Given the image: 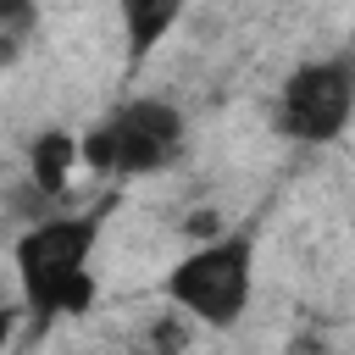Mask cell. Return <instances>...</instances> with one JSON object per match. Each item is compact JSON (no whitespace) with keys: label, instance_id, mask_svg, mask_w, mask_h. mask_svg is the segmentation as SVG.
<instances>
[{"label":"cell","instance_id":"obj_1","mask_svg":"<svg viewBox=\"0 0 355 355\" xmlns=\"http://www.w3.org/2000/svg\"><path fill=\"white\" fill-rule=\"evenodd\" d=\"M89 244H94V222H44L33 233H22L17 244V277L22 294L39 316L50 311H83L94 300V277H89Z\"/></svg>","mask_w":355,"mask_h":355},{"label":"cell","instance_id":"obj_2","mask_svg":"<svg viewBox=\"0 0 355 355\" xmlns=\"http://www.w3.org/2000/svg\"><path fill=\"white\" fill-rule=\"evenodd\" d=\"M178 144H183V116L161 100H133L78 144V161H89L94 172H155L178 155Z\"/></svg>","mask_w":355,"mask_h":355},{"label":"cell","instance_id":"obj_3","mask_svg":"<svg viewBox=\"0 0 355 355\" xmlns=\"http://www.w3.org/2000/svg\"><path fill=\"white\" fill-rule=\"evenodd\" d=\"M166 294L194 311L211 327H233L244 300H250V244L244 239H216L200 244L194 255H183L166 277Z\"/></svg>","mask_w":355,"mask_h":355},{"label":"cell","instance_id":"obj_4","mask_svg":"<svg viewBox=\"0 0 355 355\" xmlns=\"http://www.w3.org/2000/svg\"><path fill=\"white\" fill-rule=\"evenodd\" d=\"M355 111V61H311L283 83V133L327 144Z\"/></svg>","mask_w":355,"mask_h":355},{"label":"cell","instance_id":"obj_5","mask_svg":"<svg viewBox=\"0 0 355 355\" xmlns=\"http://www.w3.org/2000/svg\"><path fill=\"white\" fill-rule=\"evenodd\" d=\"M122 22H128L133 55H144V50L178 22V6H172V0H128V6H122Z\"/></svg>","mask_w":355,"mask_h":355},{"label":"cell","instance_id":"obj_6","mask_svg":"<svg viewBox=\"0 0 355 355\" xmlns=\"http://www.w3.org/2000/svg\"><path fill=\"white\" fill-rule=\"evenodd\" d=\"M72 161H78V144H72L67 133H44V139L33 144V183H39V189H61L67 172H72Z\"/></svg>","mask_w":355,"mask_h":355},{"label":"cell","instance_id":"obj_7","mask_svg":"<svg viewBox=\"0 0 355 355\" xmlns=\"http://www.w3.org/2000/svg\"><path fill=\"white\" fill-rule=\"evenodd\" d=\"M11 338V311H0V344Z\"/></svg>","mask_w":355,"mask_h":355}]
</instances>
